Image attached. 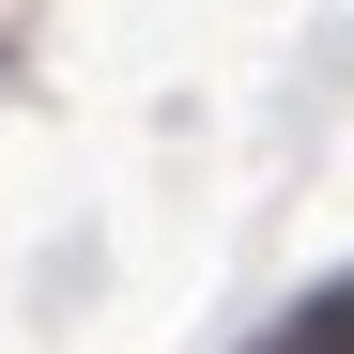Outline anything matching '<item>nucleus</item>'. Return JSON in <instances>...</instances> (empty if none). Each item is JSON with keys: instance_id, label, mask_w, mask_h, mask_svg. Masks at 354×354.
Instances as JSON below:
<instances>
[{"instance_id": "1", "label": "nucleus", "mask_w": 354, "mask_h": 354, "mask_svg": "<svg viewBox=\"0 0 354 354\" xmlns=\"http://www.w3.org/2000/svg\"><path fill=\"white\" fill-rule=\"evenodd\" d=\"M262 354H354V277H324V292H308V308H292Z\"/></svg>"}]
</instances>
